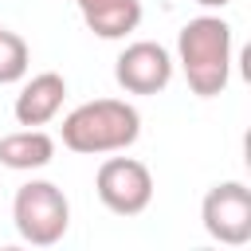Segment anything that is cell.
Wrapping results in <instances>:
<instances>
[{
  "instance_id": "obj_1",
  "label": "cell",
  "mask_w": 251,
  "mask_h": 251,
  "mask_svg": "<svg viewBox=\"0 0 251 251\" xmlns=\"http://www.w3.org/2000/svg\"><path fill=\"white\" fill-rule=\"evenodd\" d=\"M231 24L220 16H196L176 35V63L184 82L200 98H216L231 78Z\"/></svg>"
},
{
  "instance_id": "obj_2",
  "label": "cell",
  "mask_w": 251,
  "mask_h": 251,
  "mask_svg": "<svg viewBox=\"0 0 251 251\" xmlns=\"http://www.w3.org/2000/svg\"><path fill=\"white\" fill-rule=\"evenodd\" d=\"M59 133L71 153H118L141 137V114L122 98H94L75 106L63 118Z\"/></svg>"
},
{
  "instance_id": "obj_3",
  "label": "cell",
  "mask_w": 251,
  "mask_h": 251,
  "mask_svg": "<svg viewBox=\"0 0 251 251\" xmlns=\"http://www.w3.org/2000/svg\"><path fill=\"white\" fill-rule=\"evenodd\" d=\"M12 224H16L20 239H27L35 247H51L71 227V200L51 180H27L12 196Z\"/></svg>"
},
{
  "instance_id": "obj_4",
  "label": "cell",
  "mask_w": 251,
  "mask_h": 251,
  "mask_svg": "<svg viewBox=\"0 0 251 251\" xmlns=\"http://www.w3.org/2000/svg\"><path fill=\"white\" fill-rule=\"evenodd\" d=\"M94 192L114 216H141L153 200V173L137 157H106L94 173Z\"/></svg>"
},
{
  "instance_id": "obj_5",
  "label": "cell",
  "mask_w": 251,
  "mask_h": 251,
  "mask_svg": "<svg viewBox=\"0 0 251 251\" xmlns=\"http://www.w3.org/2000/svg\"><path fill=\"white\" fill-rule=\"evenodd\" d=\"M200 220H204V231L216 243L243 247L251 239V188L243 180H220V184H212L204 192Z\"/></svg>"
},
{
  "instance_id": "obj_6",
  "label": "cell",
  "mask_w": 251,
  "mask_h": 251,
  "mask_svg": "<svg viewBox=\"0 0 251 251\" xmlns=\"http://www.w3.org/2000/svg\"><path fill=\"white\" fill-rule=\"evenodd\" d=\"M114 78L126 94H161L173 82V55L157 39H137L114 59Z\"/></svg>"
},
{
  "instance_id": "obj_7",
  "label": "cell",
  "mask_w": 251,
  "mask_h": 251,
  "mask_svg": "<svg viewBox=\"0 0 251 251\" xmlns=\"http://www.w3.org/2000/svg\"><path fill=\"white\" fill-rule=\"evenodd\" d=\"M63 98H67V78L59 71H39L20 86L12 114L20 126H47L63 110Z\"/></svg>"
},
{
  "instance_id": "obj_8",
  "label": "cell",
  "mask_w": 251,
  "mask_h": 251,
  "mask_svg": "<svg viewBox=\"0 0 251 251\" xmlns=\"http://www.w3.org/2000/svg\"><path fill=\"white\" fill-rule=\"evenodd\" d=\"M82 24L98 39H126L141 24V0H75Z\"/></svg>"
},
{
  "instance_id": "obj_9",
  "label": "cell",
  "mask_w": 251,
  "mask_h": 251,
  "mask_svg": "<svg viewBox=\"0 0 251 251\" xmlns=\"http://www.w3.org/2000/svg\"><path fill=\"white\" fill-rule=\"evenodd\" d=\"M51 157H55V137L43 133L39 126H24V129L0 137V165L4 169L31 173V169L51 165Z\"/></svg>"
},
{
  "instance_id": "obj_10",
  "label": "cell",
  "mask_w": 251,
  "mask_h": 251,
  "mask_svg": "<svg viewBox=\"0 0 251 251\" xmlns=\"http://www.w3.org/2000/svg\"><path fill=\"white\" fill-rule=\"evenodd\" d=\"M31 67V51H27V39L20 31H8L0 27V86L8 82H20Z\"/></svg>"
},
{
  "instance_id": "obj_11",
  "label": "cell",
  "mask_w": 251,
  "mask_h": 251,
  "mask_svg": "<svg viewBox=\"0 0 251 251\" xmlns=\"http://www.w3.org/2000/svg\"><path fill=\"white\" fill-rule=\"evenodd\" d=\"M196 4H200V8H227L231 0H196Z\"/></svg>"
}]
</instances>
